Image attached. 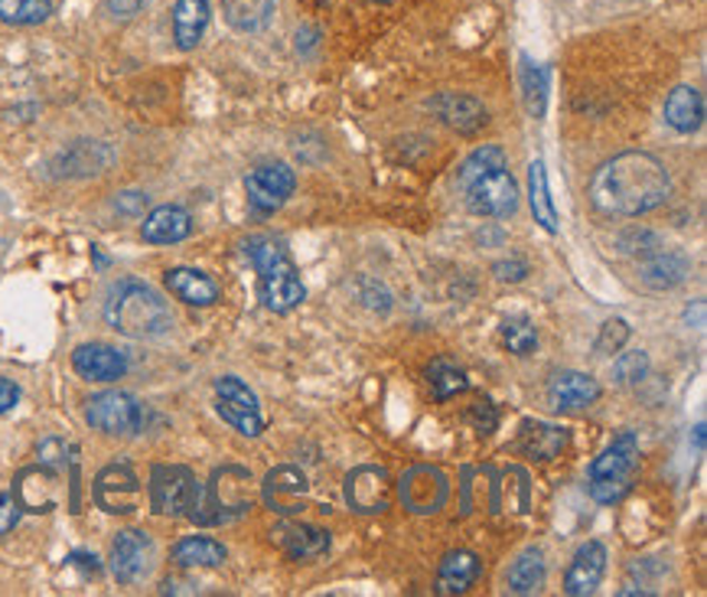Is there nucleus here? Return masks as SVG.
<instances>
[{
    "label": "nucleus",
    "mask_w": 707,
    "mask_h": 597,
    "mask_svg": "<svg viewBox=\"0 0 707 597\" xmlns=\"http://www.w3.org/2000/svg\"><path fill=\"white\" fill-rule=\"evenodd\" d=\"M216 399H222V402H232V405H241V409H254V412H261V405H258V395L236 379V375H222V379H216Z\"/></svg>",
    "instance_id": "37"
},
{
    "label": "nucleus",
    "mask_w": 707,
    "mask_h": 597,
    "mask_svg": "<svg viewBox=\"0 0 707 597\" xmlns=\"http://www.w3.org/2000/svg\"><path fill=\"white\" fill-rule=\"evenodd\" d=\"M53 13V0H0V20L10 27H33Z\"/></svg>",
    "instance_id": "32"
},
{
    "label": "nucleus",
    "mask_w": 707,
    "mask_h": 597,
    "mask_svg": "<svg viewBox=\"0 0 707 597\" xmlns=\"http://www.w3.org/2000/svg\"><path fill=\"white\" fill-rule=\"evenodd\" d=\"M692 275V261L685 251L672 248H652L640 261V285L646 291H672Z\"/></svg>",
    "instance_id": "12"
},
{
    "label": "nucleus",
    "mask_w": 707,
    "mask_h": 597,
    "mask_svg": "<svg viewBox=\"0 0 707 597\" xmlns=\"http://www.w3.org/2000/svg\"><path fill=\"white\" fill-rule=\"evenodd\" d=\"M17 399H20V389L10 379H0V415L10 412L17 405Z\"/></svg>",
    "instance_id": "43"
},
{
    "label": "nucleus",
    "mask_w": 707,
    "mask_h": 597,
    "mask_svg": "<svg viewBox=\"0 0 707 597\" xmlns=\"http://www.w3.org/2000/svg\"><path fill=\"white\" fill-rule=\"evenodd\" d=\"M226 555H229L226 545L209 536L179 538L174 552H170L174 565H179V568H216V565L226 562Z\"/></svg>",
    "instance_id": "27"
},
{
    "label": "nucleus",
    "mask_w": 707,
    "mask_h": 597,
    "mask_svg": "<svg viewBox=\"0 0 707 597\" xmlns=\"http://www.w3.org/2000/svg\"><path fill=\"white\" fill-rule=\"evenodd\" d=\"M564 444H568V431L544 421H526L516 441V447L534 461H554L564 451Z\"/></svg>",
    "instance_id": "24"
},
{
    "label": "nucleus",
    "mask_w": 707,
    "mask_h": 597,
    "mask_svg": "<svg viewBox=\"0 0 707 597\" xmlns=\"http://www.w3.org/2000/svg\"><path fill=\"white\" fill-rule=\"evenodd\" d=\"M492 271H496L499 281H512V285H516V281H522V278L529 275V265H526V261H499Z\"/></svg>",
    "instance_id": "42"
},
{
    "label": "nucleus",
    "mask_w": 707,
    "mask_h": 597,
    "mask_svg": "<svg viewBox=\"0 0 707 597\" xmlns=\"http://www.w3.org/2000/svg\"><path fill=\"white\" fill-rule=\"evenodd\" d=\"M626 340H630V323H626V320H620V317H613V320H606V323L600 327L596 353L613 357V353H620V350L626 347Z\"/></svg>",
    "instance_id": "38"
},
{
    "label": "nucleus",
    "mask_w": 707,
    "mask_h": 597,
    "mask_svg": "<svg viewBox=\"0 0 707 597\" xmlns=\"http://www.w3.org/2000/svg\"><path fill=\"white\" fill-rule=\"evenodd\" d=\"M603 575H606V548H603V542L590 538L578 548L568 575H564V591L571 597L593 595L600 588Z\"/></svg>",
    "instance_id": "15"
},
{
    "label": "nucleus",
    "mask_w": 707,
    "mask_h": 597,
    "mask_svg": "<svg viewBox=\"0 0 707 597\" xmlns=\"http://www.w3.org/2000/svg\"><path fill=\"white\" fill-rule=\"evenodd\" d=\"M137 496H141V483L137 474L127 464H112L95 477V503L112 513V516H127L137 509Z\"/></svg>",
    "instance_id": "11"
},
{
    "label": "nucleus",
    "mask_w": 707,
    "mask_h": 597,
    "mask_svg": "<svg viewBox=\"0 0 707 597\" xmlns=\"http://www.w3.org/2000/svg\"><path fill=\"white\" fill-rule=\"evenodd\" d=\"M467 209L482 219H509L519 209V186L509 174V157L496 144L476 147L460 167Z\"/></svg>",
    "instance_id": "2"
},
{
    "label": "nucleus",
    "mask_w": 707,
    "mask_h": 597,
    "mask_svg": "<svg viewBox=\"0 0 707 597\" xmlns=\"http://www.w3.org/2000/svg\"><path fill=\"white\" fill-rule=\"evenodd\" d=\"M105 320L112 330L131 340H157L174 327L167 300L141 281H121L112 288L105 300Z\"/></svg>",
    "instance_id": "3"
},
{
    "label": "nucleus",
    "mask_w": 707,
    "mask_h": 597,
    "mask_svg": "<svg viewBox=\"0 0 707 597\" xmlns=\"http://www.w3.org/2000/svg\"><path fill=\"white\" fill-rule=\"evenodd\" d=\"M271 542L294 562H310L330 552V533L310 523H281L271 529Z\"/></svg>",
    "instance_id": "17"
},
{
    "label": "nucleus",
    "mask_w": 707,
    "mask_h": 597,
    "mask_svg": "<svg viewBox=\"0 0 707 597\" xmlns=\"http://www.w3.org/2000/svg\"><path fill=\"white\" fill-rule=\"evenodd\" d=\"M402 500L414 513H437L447 500V480L440 471L414 467L412 474L402 480Z\"/></svg>",
    "instance_id": "19"
},
{
    "label": "nucleus",
    "mask_w": 707,
    "mask_h": 597,
    "mask_svg": "<svg viewBox=\"0 0 707 597\" xmlns=\"http://www.w3.org/2000/svg\"><path fill=\"white\" fill-rule=\"evenodd\" d=\"M640 467V438L623 431L593 464H590V496L596 503H620L636 480Z\"/></svg>",
    "instance_id": "6"
},
{
    "label": "nucleus",
    "mask_w": 707,
    "mask_h": 597,
    "mask_svg": "<svg viewBox=\"0 0 707 597\" xmlns=\"http://www.w3.org/2000/svg\"><path fill=\"white\" fill-rule=\"evenodd\" d=\"M427 382H430L437 402H447V399H454V395H460V392L470 389L467 372H464L460 366H454L450 359H434V362L427 366Z\"/></svg>",
    "instance_id": "31"
},
{
    "label": "nucleus",
    "mask_w": 707,
    "mask_h": 597,
    "mask_svg": "<svg viewBox=\"0 0 707 597\" xmlns=\"http://www.w3.org/2000/svg\"><path fill=\"white\" fill-rule=\"evenodd\" d=\"M154 538L141 529H124L112 542V555H108V568L118 578L121 585H137L150 575L154 568Z\"/></svg>",
    "instance_id": "8"
},
{
    "label": "nucleus",
    "mask_w": 707,
    "mask_h": 597,
    "mask_svg": "<svg viewBox=\"0 0 707 597\" xmlns=\"http://www.w3.org/2000/svg\"><path fill=\"white\" fill-rule=\"evenodd\" d=\"M72 369L89 382H118L127 372V359L108 343H82L72 353Z\"/></svg>",
    "instance_id": "16"
},
{
    "label": "nucleus",
    "mask_w": 707,
    "mask_h": 597,
    "mask_svg": "<svg viewBox=\"0 0 707 597\" xmlns=\"http://www.w3.org/2000/svg\"><path fill=\"white\" fill-rule=\"evenodd\" d=\"M261 496H264V503L274 509V513H281V516H294L297 513V503H303V496H306V477L297 471V467H274L264 483H261Z\"/></svg>",
    "instance_id": "20"
},
{
    "label": "nucleus",
    "mask_w": 707,
    "mask_h": 597,
    "mask_svg": "<svg viewBox=\"0 0 707 597\" xmlns=\"http://www.w3.org/2000/svg\"><path fill=\"white\" fill-rule=\"evenodd\" d=\"M430 109L437 112V119L444 121L447 127L460 131V134H472L479 131L486 121H489V112L479 99L472 95H457V92H447V95H437L430 102Z\"/></svg>",
    "instance_id": "21"
},
{
    "label": "nucleus",
    "mask_w": 707,
    "mask_h": 597,
    "mask_svg": "<svg viewBox=\"0 0 707 597\" xmlns=\"http://www.w3.org/2000/svg\"><path fill=\"white\" fill-rule=\"evenodd\" d=\"M13 523H17V506H13L10 496H3V500H0V536H3Z\"/></svg>",
    "instance_id": "44"
},
{
    "label": "nucleus",
    "mask_w": 707,
    "mask_h": 597,
    "mask_svg": "<svg viewBox=\"0 0 707 597\" xmlns=\"http://www.w3.org/2000/svg\"><path fill=\"white\" fill-rule=\"evenodd\" d=\"M502 343H506L509 353L529 357L538 347V330L531 327V320H526V317H509V320H502Z\"/></svg>",
    "instance_id": "34"
},
{
    "label": "nucleus",
    "mask_w": 707,
    "mask_h": 597,
    "mask_svg": "<svg viewBox=\"0 0 707 597\" xmlns=\"http://www.w3.org/2000/svg\"><path fill=\"white\" fill-rule=\"evenodd\" d=\"M665 124L675 127L678 134H692L705 124V95L692 85L675 89L665 99Z\"/></svg>",
    "instance_id": "25"
},
{
    "label": "nucleus",
    "mask_w": 707,
    "mask_h": 597,
    "mask_svg": "<svg viewBox=\"0 0 707 597\" xmlns=\"http://www.w3.org/2000/svg\"><path fill=\"white\" fill-rule=\"evenodd\" d=\"M506 581H509L512 595H538L544 588V558H541V552L538 548H526L512 562Z\"/></svg>",
    "instance_id": "30"
},
{
    "label": "nucleus",
    "mask_w": 707,
    "mask_h": 597,
    "mask_svg": "<svg viewBox=\"0 0 707 597\" xmlns=\"http://www.w3.org/2000/svg\"><path fill=\"white\" fill-rule=\"evenodd\" d=\"M529 203H531V216L534 223L554 236L558 233V209L551 203V193H548V174H544V161H531L529 167Z\"/></svg>",
    "instance_id": "29"
},
{
    "label": "nucleus",
    "mask_w": 707,
    "mask_h": 597,
    "mask_svg": "<svg viewBox=\"0 0 707 597\" xmlns=\"http://www.w3.org/2000/svg\"><path fill=\"white\" fill-rule=\"evenodd\" d=\"M245 251L261 275L264 307L274 310V313H291L306 291H303V281L297 275V265L288 245L274 239V236H254V239L245 241Z\"/></svg>",
    "instance_id": "4"
},
{
    "label": "nucleus",
    "mask_w": 707,
    "mask_h": 597,
    "mask_svg": "<svg viewBox=\"0 0 707 597\" xmlns=\"http://www.w3.org/2000/svg\"><path fill=\"white\" fill-rule=\"evenodd\" d=\"M346 503L355 513H382L392 503V483L385 467H355L346 477Z\"/></svg>",
    "instance_id": "13"
},
{
    "label": "nucleus",
    "mask_w": 707,
    "mask_h": 597,
    "mask_svg": "<svg viewBox=\"0 0 707 597\" xmlns=\"http://www.w3.org/2000/svg\"><path fill=\"white\" fill-rule=\"evenodd\" d=\"M164 285L174 298L189 303V307H209V303L219 300V285L196 268H170L164 275Z\"/></svg>",
    "instance_id": "23"
},
{
    "label": "nucleus",
    "mask_w": 707,
    "mask_h": 597,
    "mask_svg": "<svg viewBox=\"0 0 707 597\" xmlns=\"http://www.w3.org/2000/svg\"><path fill=\"white\" fill-rule=\"evenodd\" d=\"M297 177L288 164H261L245 177V193L248 203L258 213H274L288 203V196L294 193Z\"/></svg>",
    "instance_id": "10"
},
{
    "label": "nucleus",
    "mask_w": 707,
    "mask_h": 597,
    "mask_svg": "<svg viewBox=\"0 0 707 597\" xmlns=\"http://www.w3.org/2000/svg\"><path fill=\"white\" fill-rule=\"evenodd\" d=\"M209 27V0H177L174 3V40L179 50H196Z\"/></svg>",
    "instance_id": "26"
},
{
    "label": "nucleus",
    "mask_w": 707,
    "mask_h": 597,
    "mask_svg": "<svg viewBox=\"0 0 707 597\" xmlns=\"http://www.w3.org/2000/svg\"><path fill=\"white\" fill-rule=\"evenodd\" d=\"M470 421L476 424V431H479V434H489V431L496 428L499 415H496V409H492L489 402H476L470 412Z\"/></svg>",
    "instance_id": "39"
},
{
    "label": "nucleus",
    "mask_w": 707,
    "mask_h": 597,
    "mask_svg": "<svg viewBox=\"0 0 707 597\" xmlns=\"http://www.w3.org/2000/svg\"><path fill=\"white\" fill-rule=\"evenodd\" d=\"M69 562H75V565H82V568H89L92 575L98 572V558H95V555H72Z\"/></svg>",
    "instance_id": "45"
},
{
    "label": "nucleus",
    "mask_w": 707,
    "mask_h": 597,
    "mask_svg": "<svg viewBox=\"0 0 707 597\" xmlns=\"http://www.w3.org/2000/svg\"><path fill=\"white\" fill-rule=\"evenodd\" d=\"M648 375V353L646 350H633V353H623V357L613 362V379L616 385H640Z\"/></svg>",
    "instance_id": "36"
},
{
    "label": "nucleus",
    "mask_w": 707,
    "mask_h": 597,
    "mask_svg": "<svg viewBox=\"0 0 707 597\" xmlns=\"http://www.w3.org/2000/svg\"><path fill=\"white\" fill-rule=\"evenodd\" d=\"M222 13L238 33H261L274 20V0H222Z\"/></svg>",
    "instance_id": "28"
},
{
    "label": "nucleus",
    "mask_w": 707,
    "mask_h": 597,
    "mask_svg": "<svg viewBox=\"0 0 707 597\" xmlns=\"http://www.w3.org/2000/svg\"><path fill=\"white\" fill-rule=\"evenodd\" d=\"M672 193V177L658 157L646 151H626L606 161L590 179V199L606 216H646Z\"/></svg>",
    "instance_id": "1"
},
{
    "label": "nucleus",
    "mask_w": 707,
    "mask_h": 597,
    "mask_svg": "<svg viewBox=\"0 0 707 597\" xmlns=\"http://www.w3.org/2000/svg\"><path fill=\"white\" fill-rule=\"evenodd\" d=\"M479 578H482V562H479V555H472L467 548H457V552H450V555L440 562L434 591H437V595H467Z\"/></svg>",
    "instance_id": "18"
},
{
    "label": "nucleus",
    "mask_w": 707,
    "mask_h": 597,
    "mask_svg": "<svg viewBox=\"0 0 707 597\" xmlns=\"http://www.w3.org/2000/svg\"><path fill=\"white\" fill-rule=\"evenodd\" d=\"M105 7L115 20H131L147 7V0H105Z\"/></svg>",
    "instance_id": "40"
},
{
    "label": "nucleus",
    "mask_w": 707,
    "mask_h": 597,
    "mask_svg": "<svg viewBox=\"0 0 707 597\" xmlns=\"http://www.w3.org/2000/svg\"><path fill=\"white\" fill-rule=\"evenodd\" d=\"M115 209L124 213V216H137V213L147 209V196H144V193H118Z\"/></svg>",
    "instance_id": "41"
},
{
    "label": "nucleus",
    "mask_w": 707,
    "mask_h": 597,
    "mask_svg": "<svg viewBox=\"0 0 707 597\" xmlns=\"http://www.w3.org/2000/svg\"><path fill=\"white\" fill-rule=\"evenodd\" d=\"M522 99L531 119H541L548 109V72L531 60H522Z\"/></svg>",
    "instance_id": "33"
},
{
    "label": "nucleus",
    "mask_w": 707,
    "mask_h": 597,
    "mask_svg": "<svg viewBox=\"0 0 707 597\" xmlns=\"http://www.w3.org/2000/svg\"><path fill=\"white\" fill-rule=\"evenodd\" d=\"M216 412H219V419L229 421L238 434H245V438H258V434L264 431V419H261V412H254V409H241V405L216 399Z\"/></svg>",
    "instance_id": "35"
},
{
    "label": "nucleus",
    "mask_w": 707,
    "mask_h": 597,
    "mask_svg": "<svg viewBox=\"0 0 707 597\" xmlns=\"http://www.w3.org/2000/svg\"><path fill=\"white\" fill-rule=\"evenodd\" d=\"M248 483H251V474L241 471V467L216 471V477L209 480L206 486L202 483L196 486L193 506L186 509L189 519L199 523V526H219V523H229L241 513H248L251 509Z\"/></svg>",
    "instance_id": "5"
},
{
    "label": "nucleus",
    "mask_w": 707,
    "mask_h": 597,
    "mask_svg": "<svg viewBox=\"0 0 707 597\" xmlns=\"http://www.w3.org/2000/svg\"><path fill=\"white\" fill-rule=\"evenodd\" d=\"M141 402L127 392L108 389L85 402V421L102 434H134L141 428Z\"/></svg>",
    "instance_id": "7"
},
{
    "label": "nucleus",
    "mask_w": 707,
    "mask_h": 597,
    "mask_svg": "<svg viewBox=\"0 0 707 597\" xmlns=\"http://www.w3.org/2000/svg\"><path fill=\"white\" fill-rule=\"evenodd\" d=\"M196 477L189 467L177 464H160L150 471V506L160 516H179L193 506L196 496Z\"/></svg>",
    "instance_id": "9"
},
{
    "label": "nucleus",
    "mask_w": 707,
    "mask_h": 597,
    "mask_svg": "<svg viewBox=\"0 0 707 597\" xmlns=\"http://www.w3.org/2000/svg\"><path fill=\"white\" fill-rule=\"evenodd\" d=\"M600 399V382L588 375V372H574V369H564V372H554L551 382H548V402L551 409L558 412H578V409H588Z\"/></svg>",
    "instance_id": "14"
},
{
    "label": "nucleus",
    "mask_w": 707,
    "mask_h": 597,
    "mask_svg": "<svg viewBox=\"0 0 707 597\" xmlns=\"http://www.w3.org/2000/svg\"><path fill=\"white\" fill-rule=\"evenodd\" d=\"M193 233V216L179 206H157L141 223V236L150 245H177Z\"/></svg>",
    "instance_id": "22"
}]
</instances>
